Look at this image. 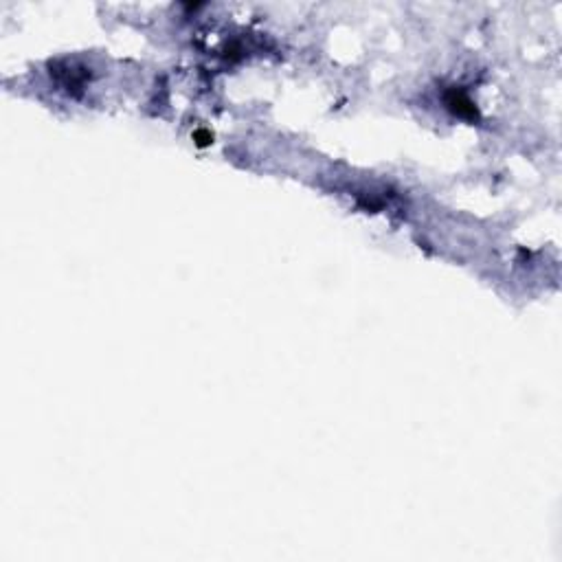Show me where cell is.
Masks as SVG:
<instances>
[{"label": "cell", "mask_w": 562, "mask_h": 562, "mask_svg": "<svg viewBox=\"0 0 562 562\" xmlns=\"http://www.w3.org/2000/svg\"><path fill=\"white\" fill-rule=\"evenodd\" d=\"M448 108L453 110V112H457L459 117H474L477 114V110H474V103L470 101L468 97H465L463 93H450V97H448Z\"/></svg>", "instance_id": "cell-1"}, {"label": "cell", "mask_w": 562, "mask_h": 562, "mask_svg": "<svg viewBox=\"0 0 562 562\" xmlns=\"http://www.w3.org/2000/svg\"><path fill=\"white\" fill-rule=\"evenodd\" d=\"M196 138H200V141H198L200 145H206V143L211 141V136H209L206 132H196Z\"/></svg>", "instance_id": "cell-2"}]
</instances>
